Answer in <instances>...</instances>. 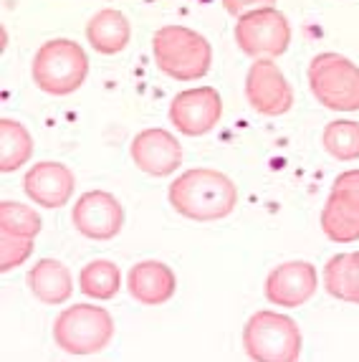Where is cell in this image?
Here are the masks:
<instances>
[{
    "instance_id": "obj_1",
    "label": "cell",
    "mask_w": 359,
    "mask_h": 362,
    "mask_svg": "<svg viewBox=\"0 0 359 362\" xmlns=\"http://www.w3.org/2000/svg\"><path fill=\"white\" fill-rule=\"evenodd\" d=\"M170 206L180 216L208 223L228 218L238 206V187L225 173L213 168H192L175 177L167 190Z\"/></svg>"
},
{
    "instance_id": "obj_13",
    "label": "cell",
    "mask_w": 359,
    "mask_h": 362,
    "mask_svg": "<svg viewBox=\"0 0 359 362\" xmlns=\"http://www.w3.org/2000/svg\"><path fill=\"white\" fill-rule=\"evenodd\" d=\"M76 187V177L64 163H36L23 177V190L36 206L61 208L66 206Z\"/></svg>"
},
{
    "instance_id": "obj_7",
    "label": "cell",
    "mask_w": 359,
    "mask_h": 362,
    "mask_svg": "<svg viewBox=\"0 0 359 362\" xmlns=\"http://www.w3.org/2000/svg\"><path fill=\"white\" fill-rule=\"evenodd\" d=\"M235 43L246 56L253 59H276L288 51L291 43V23L273 6H261L246 11L235 21Z\"/></svg>"
},
{
    "instance_id": "obj_10",
    "label": "cell",
    "mask_w": 359,
    "mask_h": 362,
    "mask_svg": "<svg viewBox=\"0 0 359 362\" xmlns=\"http://www.w3.org/2000/svg\"><path fill=\"white\" fill-rule=\"evenodd\" d=\"M223 102L213 86L180 91L170 104V122L185 137H203L220 122Z\"/></svg>"
},
{
    "instance_id": "obj_17",
    "label": "cell",
    "mask_w": 359,
    "mask_h": 362,
    "mask_svg": "<svg viewBox=\"0 0 359 362\" xmlns=\"http://www.w3.org/2000/svg\"><path fill=\"white\" fill-rule=\"evenodd\" d=\"M86 41L91 43V49L104 56L122 54L132 41V25L122 11L104 8L94 13L86 23Z\"/></svg>"
},
{
    "instance_id": "obj_11",
    "label": "cell",
    "mask_w": 359,
    "mask_h": 362,
    "mask_svg": "<svg viewBox=\"0 0 359 362\" xmlns=\"http://www.w3.org/2000/svg\"><path fill=\"white\" fill-rule=\"evenodd\" d=\"M317 266L309 261H286L266 276V299L276 307H304L317 294Z\"/></svg>"
},
{
    "instance_id": "obj_3",
    "label": "cell",
    "mask_w": 359,
    "mask_h": 362,
    "mask_svg": "<svg viewBox=\"0 0 359 362\" xmlns=\"http://www.w3.org/2000/svg\"><path fill=\"white\" fill-rule=\"evenodd\" d=\"M33 84L51 97H69L89 76V56L76 41L54 38L41 43L30 64Z\"/></svg>"
},
{
    "instance_id": "obj_25",
    "label": "cell",
    "mask_w": 359,
    "mask_h": 362,
    "mask_svg": "<svg viewBox=\"0 0 359 362\" xmlns=\"http://www.w3.org/2000/svg\"><path fill=\"white\" fill-rule=\"evenodd\" d=\"M336 187H349L354 193H359V170H347V173H341L339 177L334 180Z\"/></svg>"
},
{
    "instance_id": "obj_16",
    "label": "cell",
    "mask_w": 359,
    "mask_h": 362,
    "mask_svg": "<svg viewBox=\"0 0 359 362\" xmlns=\"http://www.w3.org/2000/svg\"><path fill=\"white\" fill-rule=\"evenodd\" d=\"M28 289L41 304L48 307H59V304L69 302L73 294V276L69 272V266H64L56 259H41L30 266L28 276Z\"/></svg>"
},
{
    "instance_id": "obj_24",
    "label": "cell",
    "mask_w": 359,
    "mask_h": 362,
    "mask_svg": "<svg viewBox=\"0 0 359 362\" xmlns=\"http://www.w3.org/2000/svg\"><path fill=\"white\" fill-rule=\"evenodd\" d=\"M220 3L230 16H243L246 11H253V8H261V6H271V3H276V0H220Z\"/></svg>"
},
{
    "instance_id": "obj_5",
    "label": "cell",
    "mask_w": 359,
    "mask_h": 362,
    "mask_svg": "<svg viewBox=\"0 0 359 362\" xmlns=\"http://www.w3.org/2000/svg\"><path fill=\"white\" fill-rule=\"evenodd\" d=\"M243 350L258 362H296L301 357V329L288 314L261 309L243 327Z\"/></svg>"
},
{
    "instance_id": "obj_2",
    "label": "cell",
    "mask_w": 359,
    "mask_h": 362,
    "mask_svg": "<svg viewBox=\"0 0 359 362\" xmlns=\"http://www.w3.org/2000/svg\"><path fill=\"white\" fill-rule=\"evenodd\" d=\"M152 56L165 76L175 81H198L210 71L213 46L198 30L185 25H162L152 36Z\"/></svg>"
},
{
    "instance_id": "obj_14",
    "label": "cell",
    "mask_w": 359,
    "mask_h": 362,
    "mask_svg": "<svg viewBox=\"0 0 359 362\" xmlns=\"http://www.w3.org/2000/svg\"><path fill=\"white\" fill-rule=\"evenodd\" d=\"M126 289L134 302L144 304V307H162L177 291V276L162 261H139L129 269Z\"/></svg>"
},
{
    "instance_id": "obj_20",
    "label": "cell",
    "mask_w": 359,
    "mask_h": 362,
    "mask_svg": "<svg viewBox=\"0 0 359 362\" xmlns=\"http://www.w3.org/2000/svg\"><path fill=\"white\" fill-rule=\"evenodd\" d=\"M122 286V272L119 266L109 259H94L78 272V289L91 299L109 302L117 296Z\"/></svg>"
},
{
    "instance_id": "obj_4",
    "label": "cell",
    "mask_w": 359,
    "mask_h": 362,
    "mask_svg": "<svg viewBox=\"0 0 359 362\" xmlns=\"http://www.w3.org/2000/svg\"><path fill=\"white\" fill-rule=\"evenodd\" d=\"M114 339V320L104 307L73 304L54 320V342L66 355L86 357L107 350Z\"/></svg>"
},
{
    "instance_id": "obj_12",
    "label": "cell",
    "mask_w": 359,
    "mask_h": 362,
    "mask_svg": "<svg viewBox=\"0 0 359 362\" xmlns=\"http://www.w3.org/2000/svg\"><path fill=\"white\" fill-rule=\"evenodd\" d=\"M129 157L142 173L152 177H167L182 165V145L167 129H142L129 145Z\"/></svg>"
},
{
    "instance_id": "obj_23",
    "label": "cell",
    "mask_w": 359,
    "mask_h": 362,
    "mask_svg": "<svg viewBox=\"0 0 359 362\" xmlns=\"http://www.w3.org/2000/svg\"><path fill=\"white\" fill-rule=\"evenodd\" d=\"M33 254V238L28 235H13L0 230V272L8 274L11 269H18Z\"/></svg>"
},
{
    "instance_id": "obj_6",
    "label": "cell",
    "mask_w": 359,
    "mask_h": 362,
    "mask_svg": "<svg viewBox=\"0 0 359 362\" xmlns=\"http://www.w3.org/2000/svg\"><path fill=\"white\" fill-rule=\"evenodd\" d=\"M309 89L331 112H359V66L341 54H317L309 64Z\"/></svg>"
},
{
    "instance_id": "obj_22",
    "label": "cell",
    "mask_w": 359,
    "mask_h": 362,
    "mask_svg": "<svg viewBox=\"0 0 359 362\" xmlns=\"http://www.w3.org/2000/svg\"><path fill=\"white\" fill-rule=\"evenodd\" d=\"M41 216L30 206L23 203H13V200H3L0 203V230L13 235H28L36 238L41 233Z\"/></svg>"
},
{
    "instance_id": "obj_8",
    "label": "cell",
    "mask_w": 359,
    "mask_h": 362,
    "mask_svg": "<svg viewBox=\"0 0 359 362\" xmlns=\"http://www.w3.org/2000/svg\"><path fill=\"white\" fill-rule=\"evenodd\" d=\"M246 99L253 112L264 117H281L293 107V89L273 59L264 56L251 64L246 74Z\"/></svg>"
},
{
    "instance_id": "obj_19",
    "label": "cell",
    "mask_w": 359,
    "mask_h": 362,
    "mask_svg": "<svg viewBox=\"0 0 359 362\" xmlns=\"http://www.w3.org/2000/svg\"><path fill=\"white\" fill-rule=\"evenodd\" d=\"M33 157V137L18 119H0V170L13 173Z\"/></svg>"
},
{
    "instance_id": "obj_9",
    "label": "cell",
    "mask_w": 359,
    "mask_h": 362,
    "mask_svg": "<svg viewBox=\"0 0 359 362\" xmlns=\"http://www.w3.org/2000/svg\"><path fill=\"white\" fill-rule=\"evenodd\" d=\"M71 223L91 241H112L124 226V208L107 190H89L73 203Z\"/></svg>"
},
{
    "instance_id": "obj_15",
    "label": "cell",
    "mask_w": 359,
    "mask_h": 362,
    "mask_svg": "<svg viewBox=\"0 0 359 362\" xmlns=\"http://www.w3.org/2000/svg\"><path fill=\"white\" fill-rule=\"evenodd\" d=\"M322 230L334 243L359 241V193L349 187H331L322 208Z\"/></svg>"
},
{
    "instance_id": "obj_21",
    "label": "cell",
    "mask_w": 359,
    "mask_h": 362,
    "mask_svg": "<svg viewBox=\"0 0 359 362\" xmlns=\"http://www.w3.org/2000/svg\"><path fill=\"white\" fill-rule=\"evenodd\" d=\"M324 150L329 152L339 163H352L359 160V122L336 119L324 127L322 134Z\"/></svg>"
},
{
    "instance_id": "obj_18",
    "label": "cell",
    "mask_w": 359,
    "mask_h": 362,
    "mask_svg": "<svg viewBox=\"0 0 359 362\" xmlns=\"http://www.w3.org/2000/svg\"><path fill=\"white\" fill-rule=\"evenodd\" d=\"M324 289L339 302L359 307V251L336 254L324 266Z\"/></svg>"
}]
</instances>
